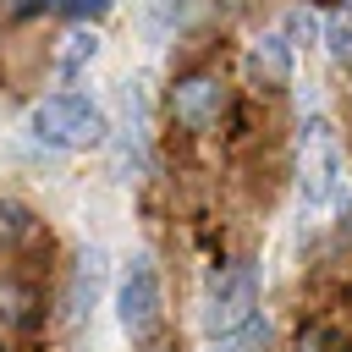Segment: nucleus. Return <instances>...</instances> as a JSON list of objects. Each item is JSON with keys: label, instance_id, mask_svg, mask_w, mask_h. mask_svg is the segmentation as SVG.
<instances>
[{"label": "nucleus", "instance_id": "1", "mask_svg": "<svg viewBox=\"0 0 352 352\" xmlns=\"http://www.w3.org/2000/svg\"><path fill=\"white\" fill-rule=\"evenodd\" d=\"M33 138L38 143H55V148H88V143H104V116L94 99L82 94H55V99H38L33 116H28Z\"/></svg>", "mask_w": 352, "mask_h": 352}, {"label": "nucleus", "instance_id": "2", "mask_svg": "<svg viewBox=\"0 0 352 352\" xmlns=\"http://www.w3.org/2000/svg\"><path fill=\"white\" fill-rule=\"evenodd\" d=\"M160 275H154V264L138 253L126 270H121V286H116V319H121V330L132 336V341H143V336H154L160 330Z\"/></svg>", "mask_w": 352, "mask_h": 352}, {"label": "nucleus", "instance_id": "3", "mask_svg": "<svg viewBox=\"0 0 352 352\" xmlns=\"http://www.w3.org/2000/svg\"><path fill=\"white\" fill-rule=\"evenodd\" d=\"M253 308H258V280H253V270H248V264H226V270L214 275L209 297H204V330H209V336H231L236 324L253 319Z\"/></svg>", "mask_w": 352, "mask_h": 352}, {"label": "nucleus", "instance_id": "4", "mask_svg": "<svg viewBox=\"0 0 352 352\" xmlns=\"http://www.w3.org/2000/svg\"><path fill=\"white\" fill-rule=\"evenodd\" d=\"M297 176H302V198L308 204H324L336 192V182H341V143H336L330 121H308L302 126V165H297Z\"/></svg>", "mask_w": 352, "mask_h": 352}, {"label": "nucleus", "instance_id": "5", "mask_svg": "<svg viewBox=\"0 0 352 352\" xmlns=\"http://www.w3.org/2000/svg\"><path fill=\"white\" fill-rule=\"evenodd\" d=\"M220 110H226V88H220V77H209V72H187V77H176V88H170V116H176L187 132L214 126Z\"/></svg>", "mask_w": 352, "mask_h": 352}, {"label": "nucleus", "instance_id": "6", "mask_svg": "<svg viewBox=\"0 0 352 352\" xmlns=\"http://www.w3.org/2000/svg\"><path fill=\"white\" fill-rule=\"evenodd\" d=\"M248 77L258 88H286L292 82V44H286V33H264L248 50Z\"/></svg>", "mask_w": 352, "mask_h": 352}, {"label": "nucleus", "instance_id": "7", "mask_svg": "<svg viewBox=\"0 0 352 352\" xmlns=\"http://www.w3.org/2000/svg\"><path fill=\"white\" fill-rule=\"evenodd\" d=\"M33 319H38V297L28 286H16V280H0V341L11 330H28Z\"/></svg>", "mask_w": 352, "mask_h": 352}, {"label": "nucleus", "instance_id": "8", "mask_svg": "<svg viewBox=\"0 0 352 352\" xmlns=\"http://www.w3.org/2000/svg\"><path fill=\"white\" fill-rule=\"evenodd\" d=\"M33 231H38L33 209L16 198H0V248H22V242H33Z\"/></svg>", "mask_w": 352, "mask_h": 352}, {"label": "nucleus", "instance_id": "9", "mask_svg": "<svg viewBox=\"0 0 352 352\" xmlns=\"http://www.w3.org/2000/svg\"><path fill=\"white\" fill-rule=\"evenodd\" d=\"M264 341H270V324L253 314L248 324H236L231 336H220V346H214V352H264Z\"/></svg>", "mask_w": 352, "mask_h": 352}, {"label": "nucleus", "instance_id": "10", "mask_svg": "<svg viewBox=\"0 0 352 352\" xmlns=\"http://www.w3.org/2000/svg\"><path fill=\"white\" fill-rule=\"evenodd\" d=\"M99 55V33L94 28H77V33H66V50H60V72H77L82 60H94Z\"/></svg>", "mask_w": 352, "mask_h": 352}, {"label": "nucleus", "instance_id": "11", "mask_svg": "<svg viewBox=\"0 0 352 352\" xmlns=\"http://www.w3.org/2000/svg\"><path fill=\"white\" fill-rule=\"evenodd\" d=\"M297 352H346V336L330 330V324H308V330L297 336Z\"/></svg>", "mask_w": 352, "mask_h": 352}, {"label": "nucleus", "instance_id": "12", "mask_svg": "<svg viewBox=\"0 0 352 352\" xmlns=\"http://www.w3.org/2000/svg\"><path fill=\"white\" fill-rule=\"evenodd\" d=\"M324 44H330V55H336L341 66H352V11L330 16V28H324Z\"/></svg>", "mask_w": 352, "mask_h": 352}, {"label": "nucleus", "instance_id": "13", "mask_svg": "<svg viewBox=\"0 0 352 352\" xmlns=\"http://www.w3.org/2000/svg\"><path fill=\"white\" fill-rule=\"evenodd\" d=\"M60 6H66V11L77 16V22H88V16H104V11L116 6V0H60Z\"/></svg>", "mask_w": 352, "mask_h": 352}, {"label": "nucleus", "instance_id": "14", "mask_svg": "<svg viewBox=\"0 0 352 352\" xmlns=\"http://www.w3.org/2000/svg\"><path fill=\"white\" fill-rule=\"evenodd\" d=\"M292 33H308V38H314V16H308V11H297V16H292Z\"/></svg>", "mask_w": 352, "mask_h": 352}, {"label": "nucleus", "instance_id": "15", "mask_svg": "<svg viewBox=\"0 0 352 352\" xmlns=\"http://www.w3.org/2000/svg\"><path fill=\"white\" fill-rule=\"evenodd\" d=\"M0 352H6V341H0Z\"/></svg>", "mask_w": 352, "mask_h": 352}]
</instances>
